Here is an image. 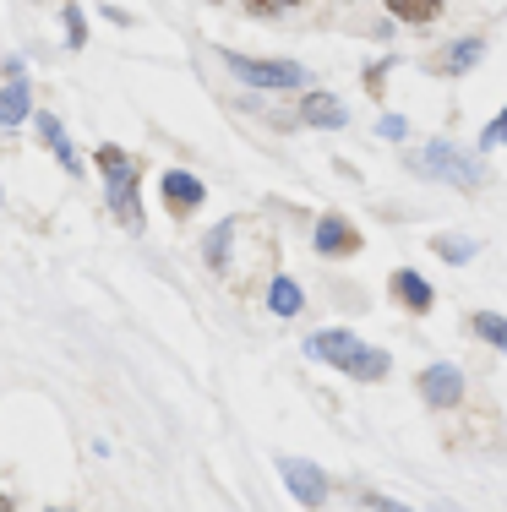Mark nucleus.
I'll use <instances>...</instances> for the list:
<instances>
[{
	"label": "nucleus",
	"mask_w": 507,
	"mask_h": 512,
	"mask_svg": "<svg viewBox=\"0 0 507 512\" xmlns=\"http://www.w3.org/2000/svg\"><path fill=\"white\" fill-rule=\"evenodd\" d=\"M480 55H486V44H480V39H458V44H448V55L437 60V71H448V77H458V71L480 66Z\"/></svg>",
	"instance_id": "obj_13"
},
{
	"label": "nucleus",
	"mask_w": 507,
	"mask_h": 512,
	"mask_svg": "<svg viewBox=\"0 0 507 512\" xmlns=\"http://www.w3.org/2000/svg\"><path fill=\"white\" fill-rule=\"evenodd\" d=\"M39 137H44V148H50V153L60 158V169H66V175H77L82 164H77V153H71V137H66V126H60L50 109L39 115Z\"/></svg>",
	"instance_id": "obj_10"
},
{
	"label": "nucleus",
	"mask_w": 507,
	"mask_h": 512,
	"mask_svg": "<svg viewBox=\"0 0 507 512\" xmlns=\"http://www.w3.org/2000/svg\"><path fill=\"white\" fill-rule=\"evenodd\" d=\"M388 11L398 22H431L437 17V0H388Z\"/></svg>",
	"instance_id": "obj_17"
},
{
	"label": "nucleus",
	"mask_w": 507,
	"mask_h": 512,
	"mask_svg": "<svg viewBox=\"0 0 507 512\" xmlns=\"http://www.w3.org/2000/svg\"><path fill=\"white\" fill-rule=\"evenodd\" d=\"M60 17H66V44H71V50H82V39H88V22H82V6H66Z\"/></svg>",
	"instance_id": "obj_19"
},
{
	"label": "nucleus",
	"mask_w": 507,
	"mask_h": 512,
	"mask_svg": "<svg viewBox=\"0 0 507 512\" xmlns=\"http://www.w3.org/2000/svg\"><path fill=\"white\" fill-rule=\"evenodd\" d=\"M279 474H284L289 496H295L300 507H322V502H328V474H322L317 463H306V458H279Z\"/></svg>",
	"instance_id": "obj_5"
},
{
	"label": "nucleus",
	"mask_w": 507,
	"mask_h": 512,
	"mask_svg": "<svg viewBox=\"0 0 507 512\" xmlns=\"http://www.w3.org/2000/svg\"><path fill=\"white\" fill-rule=\"evenodd\" d=\"M268 306L273 311H279V316H300V306H306V295H300V284H295V278H273V284H268Z\"/></svg>",
	"instance_id": "obj_14"
},
{
	"label": "nucleus",
	"mask_w": 507,
	"mask_h": 512,
	"mask_svg": "<svg viewBox=\"0 0 507 512\" xmlns=\"http://www.w3.org/2000/svg\"><path fill=\"white\" fill-rule=\"evenodd\" d=\"M317 251L322 256H349V251H360V229L349 224V218H338V213H322L317 218Z\"/></svg>",
	"instance_id": "obj_7"
},
{
	"label": "nucleus",
	"mask_w": 507,
	"mask_h": 512,
	"mask_svg": "<svg viewBox=\"0 0 507 512\" xmlns=\"http://www.w3.org/2000/svg\"><path fill=\"white\" fill-rule=\"evenodd\" d=\"M6 93H0V126H17L28 115V77H22V60H6Z\"/></svg>",
	"instance_id": "obj_9"
},
{
	"label": "nucleus",
	"mask_w": 507,
	"mask_h": 512,
	"mask_svg": "<svg viewBox=\"0 0 507 512\" xmlns=\"http://www.w3.org/2000/svg\"><path fill=\"white\" fill-rule=\"evenodd\" d=\"M229 246H235V224L224 218V224H213L208 246H202V251H208V267H213V273H229Z\"/></svg>",
	"instance_id": "obj_15"
},
{
	"label": "nucleus",
	"mask_w": 507,
	"mask_h": 512,
	"mask_svg": "<svg viewBox=\"0 0 507 512\" xmlns=\"http://www.w3.org/2000/svg\"><path fill=\"white\" fill-rule=\"evenodd\" d=\"M393 295L404 300L409 311H431V300H437V295H431V284H426V278H420V273H409V267H398V273H393Z\"/></svg>",
	"instance_id": "obj_11"
},
{
	"label": "nucleus",
	"mask_w": 507,
	"mask_h": 512,
	"mask_svg": "<svg viewBox=\"0 0 507 512\" xmlns=\"http://www.w3.org/2000/svg\"><path fill=\"white\" fill-rule=\"evenodd\" d=\"M306 355L322 360V365H333V371H344V376H355V382H382L388 365H393L388 349L360 344L355 333H344V327H322V333H311L306 338Z\"/></svg>",
	"instance_id": "obj_1"
},
{
	"label": "nucleus",
	"mask_w": 507,
	"mask_h": 512,
	"mask_svg": "<svg viewBox=\"0 0 507 512\" xmlns=\"http://www.w3.org/2000/svg\"><path fill=\"white\" fill-rule=\"evenodd\" d=\"M475 333L486 338L491 349H502V355H507V316H497V311H475Z\"/></svg>",
	"instance_id": "obj_16"
},
{
	"label": "nucleus",
	"mask_w": 507,
	"mask_h": 512,
	"mask_svg": "<svg viewBox=\"0 0 507 512\" xmlns=\"http://www.w3.org/2000/svg\"><path fill=\"white\" fill-rule=\"evenodd\" d=\"M409 164H415L420 175H431V180H448V186H458V191H480V186H486V164L469 158L464 148H453V142H426Z\"/></svg>",
	"instance_id": "obj_3"
},
{
	"label": "nucleus",
	"mask_w": 507,
	"mask_h": 512,
	"mask_svg": "<svg viewBox=\"0 0 507 512\" xmlns=\"http://www.w3.org/2000/svg\"><path fill=\"white\" fill-rule=\"evenodd\" d=\"M224 66L235 77H246L251 88H300L306 82V66L295 60H251V55H224Z\"/></svg>",
	"instance_id": "obj_4"
},
{
	"label": "nucleus",
	"mask_w": 507,
	"mask_h": 512,
	"mask_svg": "<svg viewBox=\"0 0 507 512\" xmlns=\"http://www.w3.org/2000/svg\"><path fill=\"white\" fill-rule=\"evenodd\" d=\"M420 398H426L431 409H453L458 398H464V371L448 360L426 365V371H420Z\"/></svg>",
	"instance_id": "obj_6"
},
{
	"label": "nucleus",
	"mask_w": 507,
	"mask_h": 512,
	"mask_svg": "<svg viewBox=\"0 0 507 512\" xmlns=\"http://www.w3.org/2000/svg\"><path fill=\"white\" fill-rule=\"evenodd\" d=\"M202 197H208V191H202L197 175H186V169H169V175H164V202H169V213H175V218L197 213Z\"/></svg>",
	"instance_id": "obj_8"
},
{
	"label": "nucleus",
	"mask_w": 507,
	"mask_h": 512,
	"mask_svg": "<svg viewBox=\"0 0 507 512\" xmlns=\"http://www.w3.org/2000/svg\"><path fill=\"white\" fill-rule=\"evenodd\" d=\"M366 507L371 512H409L404 502H393V496H382V491H366Z\"/></svg>",
	"instance_id": "obj_22"
},
{
	"label": "nucleus",
	"mask_w": 507,
	"mask_h": 512,
	"mask_svg": "<svg viewBox=\"0 0 507 512\" xmlns=\"http://www.w3.org/2000/svg\"><path fill=\"white\" fill-rule=\"evenodd\" d=\"M431 251H437L442 262H469L480 246H475V240H458V235H437V240H431Z\"/></svg>",
	"instance_id": "obj_18"
},
{
	"label": "nucleus",
	"mask_w": 507,
	"mask_h": 512,
	"mask_svg": "<svg viewBox=\"0 0 507 512\" xmlns=\"http://www.w3.org/2000/svg\"><path fill=\"white\" fill-rule=\"evenodd\" d=\"M50 512H66V507H50Z\"/></svg>",
	"instance_id": "obj_24"
},
{
	"label": "nucleus",
	"mask_w": 507,
	"mask_h": 512,
	"mask_svg": "<svg viewBox=\"0 0 507 512\" xmlns=\"http://www.w3.org/2000/svg\"><path fill=\"white\" fill-rule=\"evenodd\" d=\"M0 512H17V507H11V496H0Z\"/></svg>",
	"instance_id": "obj_23"
},
{
	"label": "nucleus",
	"mask_w": 507,
	"mask_h": 512,
	"mask_svg": "<svg viewBox=\"0 0 507 512\" xmlns=\"http://www.w3.org/2000/svg\"><path fill=\"white\" fill-rule=\"evenodd\" d=\"M377 131L398 142V137H409V120H404V115H382V120H377Z\"/></svg>",
	"instance_id": "obj_21"
},
{
	"label": "nucleus",
	"mask_w": 507,
	"mask_h": 512,
	"mask_svg": "<svg viewBox=\"0 0 507 512\" xmlns=\"http://www.w3.org/2000/svg\"><path fill=\"white\" fill-rule=\"evenodd\" d=\"M300 115H306L311 120V126H344V120H349V109L344 104H338L333 99V93H306V104H300Z\"/></svg>",
	"instance_id": "obj_12"
},
{
	"label": "nucleus",
	"mask_w": 507,
	"mask_h": 512,
	"mask_svg": "<svg viewBox=\"0 0 507 512\" xmlns=\"http://www.w3.org/2000/svg\"><path fill=\"white\" fill-rule=\"evenodd\" d=\"M480 142H486V148H507V109H502L497 120H491L486 131H480Z\"/></svg>",
	"instance_id": "obj_20"
},
{
	"label": "nucleus",
	"mask_w": 507,
	"mask_h": 512,
	"mask_svg": "<svg viewBox=\"0 0 507 512\" xmlns=\"http://www.w3.org/2000/svg\"><path fill=\"white\" fill-rule=\"evenodd\" d=\"M99 175H104V197H110L120 224H126V229L148 224L142 197H137V164H131V153H120L115 142H104V148H99Z\"/></svg>",
	"instance_id": "obj_2"
}]
</instances>
